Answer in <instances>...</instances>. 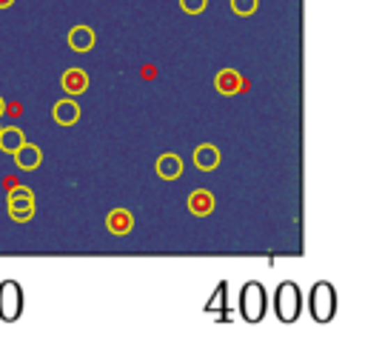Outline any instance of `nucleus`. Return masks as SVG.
<instances>
[{
  "mask_svg": "<svg viewBox=\"0 0 365 357\" xmlns=\"http://www.w3.org/2000/svg\"><path fill=\"white\" fill-rule=\"evenodd\" d=\"M274 314L280 323H297L302 314V291L297 283L286 280L274 291Z\"/></svg>",
  "mask_w": 365,
  "mask_h": 357,
  "instance_id": "1",
  "label": "nucleus"
},
{
  "mask_svg": "<svg viewBox=\"0 0 365 357\" xmlns=\"http://www.w3.org/2000/svg\"><path fill=\"white\" fill-rule=\"evenodd\" d=\"M265 312H268V297H265L263 283H257V280L246 283L242 291H240V314H242V320L260 323L265 317Z\"/></svg>",
  "mask_w": 365,
  "mask_h": 357,
  "instance_id": "2",
  "label": "nucleus"
},
{
  "mask_svg": "<svg viewBox=\"0 0 365 357\" xmlns=\"http://www.w3.org/2000/svg\"><path fill=\"white\" fill-rule=\"evenodd\" d=\"M309 309H311V317H314L317 323H331V320H334V314H337V291H334L331 283L320 280V283L311 289Z\"/></svg>",
  "mask_w": 365,
  "mask_h": 357,
  "instance_id": "3",
  "label": "nucleus"
},
{
  "mask_svg": "<svg viewBox=\"0 0 365 357\" xmlns=\"http://www.w3.org/2000/svg\"><path fill=\"white\" fill-rule=\"evenodd\" d=\"M23 306H26V297H23L20 283L17 280H3V283H0V320H3V323L20 320Z\"/></svg>",
  "mask_w": 365,
  "mask_h": 357,
  "instance_id": "4",
  "label": "nucleus"
},
{
  "mask_svg": "<svg viewBox=\"0 0 365 357\" xmlns=\"http://www.w3.org/2000/svg\"><path fill=\"white\" fill-rule=\"evenodd\" d=\"M6 206H9V218L15 223H29L35 218V195H32V189H26V186L12 189Z\"/></svg>",
  "mask_w": 365,
  "mask_h": 357,
  "instance_id": "5",
  "label": "nucleus"
},
{
  "mask_svg": "<svg viewBox=\"0 0 365 357\" xmlns=\"http://www.w3.org/2000/svg\"><path fill=\"white\" fill-rule=\"evenodd\" d=\"M186 206H189V212H192L194 218H208L211 212L217 209V200H215V195H211L208 189H194V192L189 195Z\"/></svg>",
  "mask_w": 365,
  "mask_h": 357,
  "instance_id": "6",
  "label": "nucleus"
},
{
  "mask_svg": "<svg viewBox=\"0 0 365 357\" xmlns=\"http://www.w3.org/2000/svg\"><path fill=\"white\" fill-rule=\"evenodd\" d=\"M15 158V163H17V169H23V172H35L40 163H43V152H40V146H35V143H23L17 152L12 155Z\"/></svg>",
  "mask_w": 365,
  "mask_h": 357,
  "instance_id": "7",
  "label": "nucleus"
},
{
  "mask_svg": "<svg viewBox=\"0 0 365 357\" xmlns=\"http://www.w3.org/2000/svg\"><path fill=\"white\" fill-rule=\"evenodd\" d=\"M106 229L114 234V237H123L134 229V215L129 209H111L106 215Z\"/></svg>",
  "mask_w": 365,
  "mask_h": 357,
  "instance_id": "8",
  "label": "nucleus"
},
{
  "mask_svg": "<svg viewBox=\"0 0 365 357\" xmlns=\"http://www.w3.org/2000/svg\"><path fill=\"white\" fill-rule=\"evenodd\" d=\"M98 43V35H95V29L91 26H75L72 32H69V49L72 52H91Z\"/></svg>",
  "mask_w": 365,
  "mask_h": 357,
  "instance_id": "9",
  "label": "nucleus"
},
{
  "mask_svg": "<svg viewBox=\"0 0 365 357\" xmlns=\"http://www.w3.org/2000/svg\"><path fill=\"white\" fill-rule=\"evenodd\" d=\"M60 86H63V92L69 95V98H77V95H83L86 89H88V75L83 72V69H66L63 72V77H60Z\"/></svg>",
  "mask_w": 365,
  "mask_h": 357,
  "instance_id": "10",
  "label": "nucleus"
},
{
  "mask_svg": "<svg viewBox=\"0 0 365 357\" xmlns=\"http://www.w3.org/2000/svg\"><path fill=\"white\" fill-rule=\"evenodd\" d=\"M52 117H54V123L57 126H75L80 121V106L77 100H57L54 109H52Z\"/></svg>",
  "mask_w": 365,
  "mask_h": 357,
  "instance_id": "11",
  "label": "nucleus"
},
{
  "mask_svg": "<svg viewBox=\"0 0 365 357\" xmlns=\"http://www.w3.org/2000/svg\"><path fill=\"white\" fill-rule=\"evenodd\" d=\"M194 166L200 172H215L220 166V149L211 146V143H203L194 149Z\"/></svg>",
  "mask_w": 365,
  "mask_h": 357,
  "instance_id": "12",
  "label": "nucleus"
},
{
  "mask_svg": "<svg viewBox=\"0 0 365 357\" xmlns=\"http://www.w3.org/2000/svg\"><path fill=\"white\" fill-rule=\"evenodd\" d=\"M215 86H217V92L220 95H237L240 89H242V75L237 69H220L217 77H215Z\"/></svg>",
  "mask_w": 365,
  "mask_h": 357,
  "instance_id": "13",
  "label": "nucleus"
},
{
  "mask_svg": "<svg viewBox=\"0 0 365 357\" xmlns=\"http://www.w3.org/2000/svg\"><path fill=\"white\" fill-rule=\"evenodd\" d=\"M157 177H160V181H177V177L182 174V158L180 155H160L157 158Z\"/></svg>",
  "mask_w": 365,
  "mask_h": 357,
  "instance_id": "14",
  "label": "nucleus"
},
{
  "mask_svg": "<svg viewBox=\"0 0 365 357\" xmlns=\"http://www.w3.org/2000/svg\"><path fill=\"white\" fill-rule=\"evenodd\" d=\"M23 143H26V135H23L17 126H6V129H0V149H3L6 155H15Z\"/></svg>",
  "mask_w": 365,
  "mask_h": 357,
  "instance_id": "15",
  "label": "nucleus"
},
{
  "mask_svg": "<svg viewBox=\"0 0 365 357\" xmlns=\"http://www.w3.org/2000/svg\"><path fill=\"white\" fill-rule=\"evenodd\" d=\"M257 6H260V0H231V9L240 17H251L257 12Z\"/></svg>",
  "mask_w": 365,
  "mask_h": 357,
  "instance_id": "16",
  "label": "nucleus"
},
{
  "mask_svg": "<svg viewBox=\"0 0 365 357\" xmlns=\"http://www.w3.org/2000/svg\"><path fill=\"white\" fill-rule=\"evenodd\" d=\"M180 6H182L186 15H200V12H205L208 0H180Z\"/></svg>",
  "mask_w": 365,
  "mask_h": 357,
  "instance_id": "17",
  "label": "nucleus"
},
{
  "mask_svg": "<svg viewBox=\"0 0 365 357\" xmlns=\"http://www.w3.org/2000/svg\"><path fill=\"white\" fill-rule=\"evenodd\" d=\"M12 3H15V0H0V9H9Z\"/></svg>",
  "mask_w": 365,
  "mask_h": 357,
  "instance_id": "18",
  "label": "nucleus"
},
{
  "mask_svg": "<svg viewBox=\"0 0 365 357\" xmlns=\"http://www.w3.org/2000/svg\"><path fill=\"white\" fill-rule=\"evenodd\" d=\"M6 112V103H3V98H0V114H3Z\"/></svg>",
  "mask_w": 365,
  "mask_h": 357,
  "instance_id": "19",
  "label": "nucleus"
}]
</instances>
